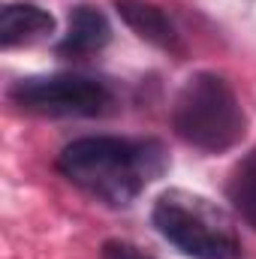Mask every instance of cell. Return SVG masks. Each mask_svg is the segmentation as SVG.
Segmentation results:
<instances>
[{"label": "cell", "mask_w": 256, "mask_h": 259, "mask_svg": "<svg viewBox=\"0 0 256 259\" xmlns=\"http://www.w3.org/2000/svg\"><path fill=\"white\" fill-rule=\"evenodd\" d=\"M226 196L235 208V214L256 229V148L232 169L229 184H226Z\"/></svg>", "instance_id": "obj_8"}, {"label": "cell", "mask_w": 256, "mask_h": 259, "mask_svg": "<svg viewBox=\"0 0 256 259\" xmlns=\"http://www.w3.org/2000/svg\"><path fill=\"white\" fill-rule=\"evenodd\" d=\"M66 181L109 205H130L163 172V151L154 142H133L118 136L72 139L58 157Z\"/></svg>", "instance_id": "obj_1"}, {"label": "cell", "mask_w": 256, "mask_h": 259, "mask_svg": "<svg viewBox=\"0 0 256 259\" xmlns=\"http://www.w3.org/2000/svg\"><path fill=\"white\" fill-rule=\"evenodd\" d=\"M151 220L157 232L193 259H238L241 241L220 208L202 196L169 190L157 199Z\"/></svg>", "instance_id": "obj_3"}, {"label": "cell", "mask_w": 256, "mask_h": 259, "mask_svg": "<svg viewBox=\"0 0 256 259\" xmlns=\"http://www.w3.org/2000/svg\"><path fill=\"white\" fill-rule=\"evenodd\" d=\"M55 18L36 3H9L0 15V42L3 49H15L52 33Z\"/></svg>", "instance_id": "obj_7"}, {"label": "cell", "mask_w": 256, "mask_h": 259, "mask_svg": "<svg viewBox=\"0 0 256 259\" xmlns=\"http://www.w3.org/2000/svg\"><path fill=\"white\" fill-rule=\"evenodd\" d=\"M115 9H118L121 21L139 39H145L163 52H181V36H178L172 18L160 6H154L148 0H115Z\"/></svg>", "instance_id": "obj_5"}, {"label": "cell", "mask_w": 256, "mask_h": 259, "mask_svg": "<svg viewBox=\"0 0 256 259\" xmlns=\"http://www.w3.org/2000/svg\"><path fill=\"white\" fill-rule=\"evenodd\" d=\"M175 133L205 154H223L244 139V109L232 84L217 72H196L172 109Z\"/></svg>", "instance_id": "obj_2"}, {"label": "cell", "mask_w": 256, "mask_h": 259, "mask_svg": "<svg viewBox=\"0 0 256 259\" xmlns=\"http://www.w3.org/2000/svg\"><path fill=\"white\" fill-rule=\"evenodd\" d=\"M9 97L24 112L49 115V118H94L103 115L106 106L112 103V94L103 81L72 72L21 78L15 81Z\"/></svg>", "instance_id": "obj_4"}, {"label": "cell", "mask_w": 256, "mask_h": 259, "mask_svg": "<svg viewBox=\"0 0 256 259\" xmlns=\"http://www.w3.org/2000/svg\"><path fill=\"white\" fill-rule=\"evenodd\" d=\"M112 39V27L106 21V15L94 6H75L72 15H69V27H66V36L61 39V52L64 55H94L100 52L106 42Z\"/></svg>", "instance_id": "obj_6"}, {"label": "cell", "mask_w": 256, "mask_h": 259, "mask_svg": "<svg viewBox=\"0 0 256 259\" xmlns=\"http://www.w3.org/2000/svg\"><path fill=\"white\" fill-rule=\"evenodd\" d=\"M103 259H154V256L142 253L139 247H133L127 241H109L103 247Z\"/></svg>", "instance_id": "obj_9"}]
</instances>
